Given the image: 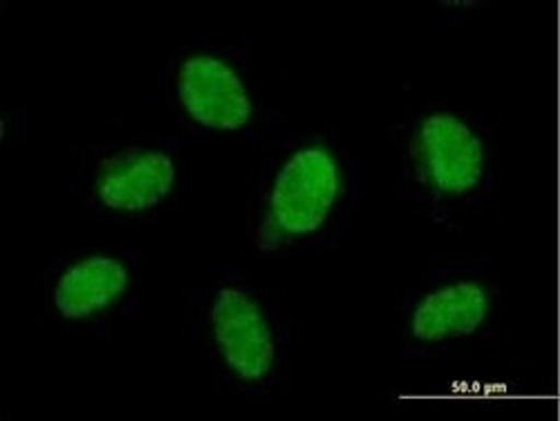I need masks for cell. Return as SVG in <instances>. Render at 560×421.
Instances as JSON below:
<instances>
[{"mask_svg":"<svg viewBox=\"0 0 560 421\" xmlns=\"http://www.w3.org/2000/svg\"><path fill=\"white\" fill-rule=\"evenodd\" d=\"M346 194V171L325 144H307L280 164L267 194L258 238L265 247L303 243L332 220Z\"/></svg>","mask_w":560,"mask_h":421,"instance_id":"1","label":"cell"},{"mask_svg":"<svg viewBox=\"0 0 560 421\" xmlns=\"http://www.w3.org/2000/svg\"><path fill=\"white\" fill-rule=\"evenodd\" d=\"M406 155L417 184L442 200L474 196L487 177L485 139L469 121L446 110L415 124Z\"/></svg>","mask_w":560,"mask_h":421,"instance_id":"2","label":"cell"},{"mask_svg":"<svg viewBox=\"0 0 560 421\" xmlns=\"http://www.w3.org/2000/svg\"><path fill=\"white\" fill-rule=\"evenodd\" d=\"M213 341L236 377L258 384L276 363L273 325L262 305L241 288L218 290L211 303Z\"/></svg>","mask_w":560,"mask_h":421,"instance_id":"3","label":"cell"},{"mask_svg":"<svg viewBox=\"0 0 560 421\" xmlns=\"http://www.w3.org/2000/svg\"><path fill=\"white\" fill-rule=\"evenodd\" d=\"M177 95L191 121L207 130H241L254 115L243 77L215 55H194L182 63Z\"/></svg>","mask_w":560,"mask_h":421,"instance_id":"4","label":"cell"},{"mask_svg":"<svg viewBox=\"0 0 560 421\" xmlns=\"http://www.w3.org/2000/svg\"><path fill=\"white\" fill-rule=\"evenodd\" d=\"M493 309L491 290L476 278H448L429 288L408 314V337L419 346H444L476 337Z\"/></svg>","mask_w":560,"mask_h":421,"instance_id":"5","label":"cell"},{"mask_svg":"<svg viewBox=\"0 0 560 421\" xmlns=\"http://www.w3.org/2000/svg\"><path fill=\"white\" fill-rule=\"evenodd\" d=\"M173 184L175 164L164 151L128 149L100 166L95 194L110 211L142 213L164 202Z\"/></svg>","mask_w":560,"mask_h":421,"instance_id":"6","label":"cell"},{"mask_svg":"<svg viewBox=\"0 0 560 421\" xmlns=\"http://www.w3.org/2000/svg\"><path fill=\"white\" fill-rule=\"evenodd\" d=\"M130 288L126 265L113 256H85L59 276L52 292L55 309L68 320L90 318L117 303Z\"/></svg>","mask_w":560,"mask_h":421,"instance_id":"7","label":"cell"}]
</instances>
